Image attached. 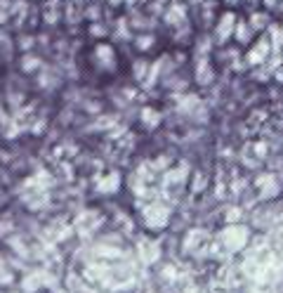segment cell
<instances>
[{"label": "cell", "mask_w": 283, "mask_h": 293, "mask_svg": "<svg viewBox=\"0 0 283 293\" xmlns=\"http://www.w3.org/2000/svg\"><path fill=\"white\" fill-rule=\"evenodd\" d=\"M252 239H255V229L250 227V222L246 220L224 222L215 232V250L227 258L243 256L248 248H252Z\"/></svg>", "instance_id": "obj_1"}, {"label": "cell", "mask_w": 283, "mask_h": 293, "mask_svg": "<svg viewBox=\"0 0 283 293\" xmlns=\"http://www.w3.org/2000/svg\"><path fill=\"white\" fill-rule=\"evenodd\" d=\"M278 154L283 156V137H281V144H278Z\"/></svg>", "instance_id": "obj_2"}]
</instances>
